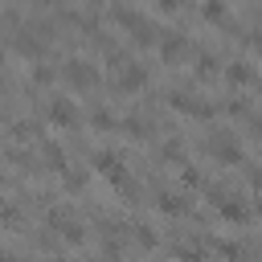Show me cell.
<instances>
[{
	"label": "cell",
	"mask_w": 262,
	"mask_h": 262,
	"mask_svg": "<svg viewBox=\"0 0 262 262\" xmlns=\"http://www.w3.org/2000/svg\"><path fill=\"white\" fill-rule=\"evenodd\" d=\"M0 262H16V254H8V250H0Z\"/></svg>",
	"instance_id": "f1b7e54d"
},
{
	"label": "cell",
	"mask_w": 262,
	"mask_h": 262,
	"mask_svg": "<svg viewBox=\"0 0 262 262\" xmlns=\"http://www.w3.org/2000/svg\"><path fill=\"white\" fill-rule=\"evenodd\" d=\"M258 94H262V82H258Z\"/></svg>",
	"instance_id": "d6a6232c"
},
{
	"label": "cell",
	"mask_w": 262,
	"mask_h": 262,
	"mask_svg": "<svg viewBox=\"0 0 262 262\" xmlns=\"http://www.w3.org/2000/svg\"><path fill=\"white\" fill-rule=\"evenodd\" d=\"M57 233H61V237H66V242H70V246H78V242H86V229H82V225H78V221H66V225H61V229H57Z\"/></svg>",
	"instance_id": "9a60e30c"
},
{
	"label": "cell",
	"mask_w": 262,
	"mask_h": 262,
	"mask_svg": "<svg viewBox=\"0 0 262 262\" xmlns=\"http://www.w3.org/2000/svg\"><path fill=\"white\" fill-rule=\"evenodd\" d=\"M258 217H262V201H258Z\"/></svg>",
	"instance_id": "4dcf8cb0"
},
{
	"label": "cell",
	"mask_w": 262,
	"mask_h": 262,
	"mask_svg": "<svg viewBox=\"0 0 262 262\" xmlns=\"http://www.w3.org/2000/svg\"><path fill=\"white\" fill-rule=\"evenodd\" d=\"M57 262H66V258H57Z\"/></svg>",
	"instance_id": "836d02e7"
},
{
	"label": "cell",
	"mask_w": 262,
	"mask_h": 262,
	"mask_svg": "<svg viewBox=\"0 0 262 262\" xmlns=\"http://www.w3.org/2000/svg\"><path fill=\"white\" fill-rule=\"evenodd\" d=\"M180 53H188V37L176 33V29H164V37H160V57H164V61H176Z\"/></svg>",
	"instance_id": "277c9868"
},
{
	"label": "cell",
	"mask_w": 262,
	"mask_h": 262,
	"mask_svg": "<svg viewBox=\"0 0 262 262\" xmlns=\"http://www.w3.org/2000/svg\"><path fill=\"white\" fill-rule=\"evenodd\" d=\"M49 119L61 123V127H78V106H74L70 98H53V102H49Z\"/></svg>",
	"instance_id": "8992f818"
},
{
	"label": "cell",
	"mask_w": 262,
	"mask_h": 262,
	"mask_svg": "<svg viewBox=\"0 0 262 262\" xmlns=\"http://www.w3.org/2000/svg\"><path fill=\"white\" fill-rule=\"evenodd\" d=\"M12 135H16L20 143H29V139H45V135H41V123H33V119H20V123H12Z\"/></svg>",
	"instance_id": "30bf717a"
},
{
	"label": "cell",
	"mask_w": 262,
	"mask_h": 262,
	"mask_svg": "<svg viewBox=\"0 0 262 262\" xmlns=\"http://www.w3.org/2000/svg\"><path fill=\"white\" fill-rule=\"evenodd\" d=\"M217 70V53H209V49H201L196 53V78H209Z\"/></svg>",
	"instance_id": "7c38bea8"
},
{
	"label": "cell",
	"mask_w": 262,
	"mask_h": 262,
	"mask_svg": "<svg viewBox=\"0 0 262 262\" xmlns=\"http://www.w3.org/2000/svg\"><path fill=\"white\" fill-rule=\"evenodd\" d=\"M123 131H127V135H135V139H143V135H147V123H143V119H131V115H127V119H123Z\"/></svg>",
	"instance_id": "d6986e66"
},
{
	"label": "cell",
	"mask_w": 262,
	"mask_h": 262,
	"mask_svg": "<svg viewBox=\"0 0 262 262\" xmlns=\"http://www.w3.org/2000/svg\"><path fill=\"white\" fill-rule=\"evenodd\" d=\"M250 184H254V188L262 192V172H258V168H250Z\"/></svg>",
	"instance_id": "83f0119b"
},
{
	"label": "cell",
	"mask_w": 262,
	"mask_h": 262,
	"mask_svg": "<svg viewBox=\"0 0 262 262\" xmlns=\"http://www.w3.org/2000/svg\"><path fill=\"white\" fill-rule=\"evenodd\" d=\"M41 156H45V164L49 168H57V172H66L70 164H66V151H61V143L57 139H41Z\"/></svg>",
	"instance_id": "ba28073f"
},
{
	"label": "cell",
	"mask_w": 262,
	"mask_h": 262,
	"mask_svg": "<svg viewBox=\"0 0 262 262\" xmlns=\"http://www.w3.org/2000/svg\"><path fill=\"white\" fill-rule=\"evenodd\" d=\"M213 250H217V254H225L229 262H242V246H237V242H225V237H213Z\"/></svg>",
	"instance_id": "4fadbf2b"
},
{
	"label": "cell",
	"mask_w": 262,
	"mask_h": 262,
	"mask_svg": "<svg viewBox=\"0 0 262 262\" xmlns=\"http://www.w3.org/2000/svg\"><path fill=\"white\" fill-rule=\"evenodd\" d=\"M53 78H57V70H53V66H37V70H33V82H37V86H49Z\"/></svg>",
	"instance_id": "7402d4cb"
},
{
	"label": "cell",
	"mask_w": 262,
	"mask_h": 262,
	"mask_svg": "<svg viewBox=\"0 0 262 262\" xmlns=\"http://www.w3.org/2000/svg\"><path fill=\"white\" fill-rule=\"evenodd\" d=\"M176 258H180V262H205V254L192 250V246H176Z\"/></svg>",
	"instance_id": "484cf974"
},
{
	"label": "cell",
	"mask_w": 262,
	"mask_h": 262,
	"mask_svg": "<svg viewBox=\"0 0 262 262\" xmlns=\"http://www.w3.org/2000/svg\"><path fill=\"white\" fill-rule=\"evenodd\" d=\"M61 176H66V188H74V192L86 188V172H82V168H66Z\"/></svg>",
	"instance_id": "ac0fdd59"
},
{
	"label": "cell",
	"mask_w": 262,
	"mask_h": 262,
	"mask_svg": "<svg viewBox=\"0 0 262 262\" xmlns=\"http://www.w3.org/2000/svg\"><path fill=\"white\" fill-rule=\"evenodd\" d=\"M225 74H229V82H250V78H254V70H250L246 61H229Z\"/></svg>",
	"instance_id": "2e32d148"
},
{
	"label": "cell",
	"mask_w": 262,
	"mask_h": 262,
	"mask_svg": "<svg viewBox=\"0 0 262 262\" xmlns=\"http://www.w3.org/2000/svg\"><path fill=\"white\" fill-rule=\"evenodd\" d=\"M45 221H49L53 229H61V225H66V221H74V217H70V209H61V205H49V209H45Z\"/></svg>",
	"instance_id": "5bb4252c"
},
{
	"label": "cell",
	"mask_w": 262,
	"mask_h": 262,
	"mask_svg": "<svg viewBox=\"0 0 262 262\" xmlns=\"http://www.w3.org/2000/svg\"><path fill=\"white\" fill-rule=\"evenodd\" d=\"M209 151H213L217 160H225V164H246V156H242V147H237L233 135H213V139H209Z\"/></svg>",
	"instance_id": "3957f363"
},
{
	"label": "cell",
	"mask_w": 262,
	"mask_h": 262,
	"mask_svg": "<svg viewBox=\"0 0 262 262\" xmlns=\"http://www.w3.org/2000/svg\"><path fill=\"white\" fill-rule=\"evenodd\" d=\"M61 74H66V82H70L74 90H90V86H98V66L86 61V57H70Z\"/></svg>",
	"instance_id": "6da1fadb"
},
{
	"label": "cell",
	"mask_w": 262,
	"mask_h": 262,
	"mask_svg": "<svg viewBox=\"0 0 262 262\" xmlns=\"http://www.w3.org/2000/svg\"><path fill=\"white\" fill-rule=\"evenodd\" d=\"M254 45H258V49H262V33H258V37H254Z\"/></svg>",
	"instance_id": "f546056e"
},
{
	"label": "cell",
	"mask_w": 262,
	"mask_h": 262,
	"mask_svg": "<svg viewBox=\"0 0 262 262\" xmlns=\"http://www.w3.org/2000/svg\"><path fill=\"white\" fill-rule=\"evenodd\" d=\"M201 16H209V20H225V4H217V0H209V4L201 8Z\"/></svg>",
	"instance_id": "603a6c76"
},
{
	"label": "cell",
	"mask_w": 262,
	"mask_h": 262,
	"mask_svg": "<svg viewBox=\"0 0 262 262\" xmlns=\"http://www.w3.org/2000/svg\"><path fill=\"white\" fill-rule=\"evenodd\" d=\"M156 205H160V213H184V209H188V201H184V196H176V192H160V196H156Z\"/></svg>",
	"instance_id": "8fae6325"
},
{
	"label": "cell",
	"mask_w": 262,
	"mask_h": 262,
	"mask_svg": "<svg viewBox=\"0 0 262 262\" xmlns=\"http://www.w3.org/2000/svg\"><path fill=\"white\" fill-rule=\"evenodd\" d=\"M217 213H221L225 221H250V209H246L237 196H221V201H217Z\"/></svg>",
	"instance_id": "52a82bcc"
},
{
	"label": "cell",
	"mask_w": 262,
	"mask_h": 262,
	"mask_svg": "<svg viewBox=\"0 0 262 262\" xmlns=\"http://www.w3.org/2000/svg\"><path fill=\"white\" fill-rule=\"evenodd\" d=\"M258 139H262V123H258Z\"/></svg>",
	"instance_id": "1f68e13d"
},
{
	"label": "cell",
	"mask_w": 262,
	"mask_h": 262,
	"mask_svg": "<svg viewBox=\"0 0 262 262\" xmlns=\"http://www.w3.org/2000/svg\"><path fill=\"white\" fill-rule=\"evenodd\" d=\"M180 180H184L188 188H205V176H201L196 168H184V172H180Z\"/></svg>",
	"instance_id": "cb8c5ba5"
},
{
	"label": "cell",
	"mask_w": 262,
	"mask_h": 262,
	"mask_svg": "<svg viewBox=\"0 0 262 262\" xmlns=\"http://www.w3.org/2000/svg\"><path fill=\"white\" fill-rule=\"evenodd\" d=\"M16 49H20L25 57H37L45 45H41V37H33V29H20V33H16Z\"/></svg>",
	"instance_id": "9c48e42d"
},
{
	"label": "cell",
	"mask_w": 262,
	"mask_h": 262,
	"mask_svg": "<svg viewBox=\"0 0 262 262\" xmlns=\"http://www.w3.org/2000/svg\"><path fill=\"white\" fill-rule=\"evenodd\" d=\"M135 242H139L143 250H156V233H151V225H135Z\"/></svg>",
	"instance_id": "44dd1931"
},
{
	"label": "cell",
	"mask_w": 262,
	"mask_h": 262,
	"mask_svg": "<svg viewBox=\"0 0 262 262\" xmlns=\"http://www.w3.org/2000/svg\"><path fill=\"white\" fill-rule=\"evenodd\" d=\"M143 82H147V70H143L139 61L123 66V70H119V78H115V86H119V90H139Z\"/></svg>",
	"instance_id": "5b68a950"
},
{
	"label": "cell",
	"mask_w": 262,
	"mask_h": 262,
	"mask_svg": "<svg viewBox=\"0 0 262 262\" xmlns=\"http://www.w3.org/2000/svg\"><path fill=\"white\" fill-rule=\"evenodd\" d=\"M90 123H94V127H102V131H111V127H115V115H111L106 106H94V115H90Z\"/></svg>",
	"instance_id": "e0dca14e"
},
{
	"label": "cell",
	"mask_w": 262,
	"mask_h": 262,
	"mask_svg": "<svg viewBox=\"0 0 262 262\" xmlns=\"http://www.w3.org/2000/svg\"><path fill=\"white\" fill-rule=\"evenodd\" d=\"M0 221L4 225H20V209L16 205H0Z\"/></svg>",
	"instance_id": "d4e9b609"
},
{
	"label": "cell",
	"mask_w": 262,
	"mask_h": 262,
	"mask_svg": "<svg viewBox=\"0 0 262 262\" xmlns=\"http://www.w3.org/2000/svg\"><path fill=\"white\" fill-rule=\"evenodd\" d=\"M160 156H168V160H180V143H176V139H168V143L160 147Z\"/></svg>",
	"instance_id": "4316f807"
},
{
	"label": "cell",
	"mask_w": 262,
	"mask_h": 262,
	"mask_svg": "<svg viewBox=\"0 0 262 262\" xmlns=\"http://www.w3.org/2000/svg\"><path fill=\"white\" fill-rule=\"evenodd\" d=\"M8 160L20 168V172H29V168H37V160H33V151H8Z\"/></svg>",
	"instance_id": "ffe728a7"
},
{
	"label": "cell",
	"mask_w": 262,
	"mask_h": 262,
	"mask_svg": "<svg viewBox=\"0 0 262 262\" xmlns=\"http://www.w3.org/2000/svg\"><path fill=\"white\" fill-rule=\"evenodd\" d=\"M168 102H172L180 115H196V119H209V115H213V102H201V98H192V94H184V90H172Z\"/></svg>",
	"instance_id": "7a4b0ae2"
}]
</instances>
